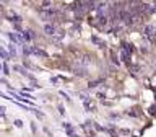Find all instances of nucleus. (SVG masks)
I'll use <instances>...</instances> for the list:
<instances>
[{"mask_svg":"<svg viewBox=\"0 0 156 137\" xmlns=\"http://www.w3.org/2000/svg\"><path fill=\"white\" fill-rule=\"evenodd\" d=\"M13 124H15V127L21 129V127H23V121H21V119H15V121H13Z\"/></svg>","mask_w":156,"mask_h":137,"instance_id":"obj_1","label":"nucleus"},{"mask_svg":"<svg viewBox=\"0 0 156 137\" xmlns=\"http://www.w3.org/2000/svg\"><path fill=\"white\" fill-rule=\"evenodd\" d=\"M8 65H7V61H3V75H8Z\"/></svg>","mask_w":156,"mask_h":137,"instance_id":"obj_2","label":"nucleus"}]
</instances>
